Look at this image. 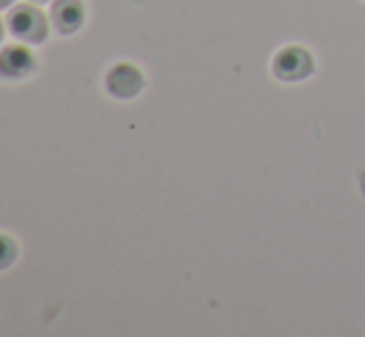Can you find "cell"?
Returning a JSON list of instances; mask_svg holds the SVG:
<instances>
[{"instance_id":"6da1fadb","label":"cell","mask_w":365,"mask_h":337,"mask_svg":"<svg viewBox=\"0 0 365 337\" xmlns=\"http://www.w3.org/2000/svg\"><path fill=\"white\" fill-rule=\"evenodd\" d=\"M8 25L10 33L18 40H23V43L38 45L48 38V20L33 5H15L8 15Z\"/></svg>"},{"instance_id":"7a4b0ae2","label":"cell","mask_w":365,"mask_h":337,"mask_svg":"<svg viewBox=\"0 0 365 337\" xmlns=\"http://www.w3.org/2000/svg\"><path fill=\"white\" fill-rule=\"evenodd\" d=\"M313 73V58L301 45H289L274 58V75L284 82H298Z\"/></svg>"},{"instance_id":"3957f363","label":"cell","mask_w":365,"mask_h":337,"mask_svg":"<svg viewBox=\"0 0 365 337\" xmlns=\"http://www.w3.org/2000/svg\"><path fill=\"white\" fill-rule=\"evenodd\" d=\"M145 87V75L135 65L120 63L107 73V92L117 100H132Z\"/></svg>"},{"instance_id":"277c9868","label":"cell","mask_w":365,"mask_h":337,"mask_svg":"<svg viewBox=\"0 0 365 337\" xmlns=\"http://www.w3.org/2000/svg\"><path fill=\"white\" fill-rule=\"evenodd\" d=\"M38 60L23 45H8L0 50V77L5 80H20L28 77L30 73H35Z\"/></svg>"},{"instance_id":"5b68a950","label":"cell","mask_w":365,"mask_h":337,"mask_svg":"<svg viewBox=\"0 0 365 337\" xmlns=\"http://www.w3.org/2000/svg\"><path fill=\"white\" fill-rule=\"evenodd\" d=\"M50 15H53L58 33L73 35L85 23V5H82V0H55Z\"/></svg>"},{"instance_id":"8992f818","label":"cell","mask_w":365,"mask_h":337,"mask_svg":"<svg viewBox=\"0 0 365 337\" xmlns=\"http://www.w3.org/2000/svg\"><path fill=\"white\" fill-rule=\"evenodd\" d=\"M15 258H18V243L10 236H5V233H0V270L13 265Z\"/></svg>"},{"instance_id":"52a82bcc","label":"cell","mask_w":365,"mask_h":337,"mask_svg":"<svg viewBox=\"0 0 365 337\" xmlns=\"http://www.w3.org/2000/svg\"><path fill=\"white\" fill-rule=\"evenodd\" d=\"M13 3H15V0H0V8H10Z\"/></svg>"},{"instance_id":"ba28073f","label":"cell","mask_w":365,"mask_h":337,"mask_svg":"<svg viewBox=\"0 0 365 337\" xmlns=\"http://www.w3.org/2000/svg\"><path fill=\"white\" fill-rule=\"evenodd\" d=\"M3 33H5V30H3V20H0V43H3Z\"/></svg>"},{"instance_id":"9c48e42d","label":"cell","mask_w":365,"mask_h":337,"mask_svg":"<svg viewBox=\"0 0 365 337\" xmlns=\"http://www.w3.org/2000/svg\"><path fill=\"white\" fill-rule=\"evenodd\" d=\"M35 3H45V0H35Z\"/></svg>"}]
</instances>
